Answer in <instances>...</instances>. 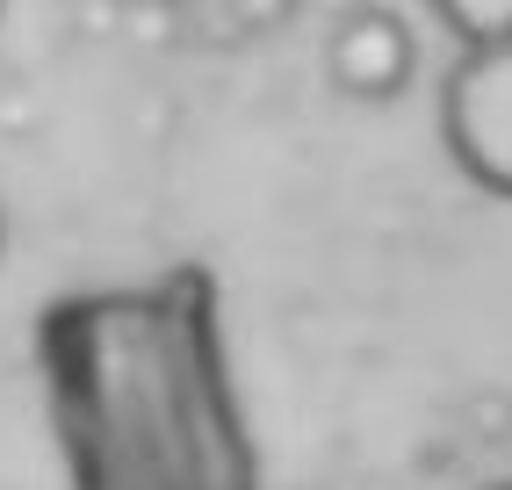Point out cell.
I'll return each mask as SVG.
<instances>
[{
	"mask_svg": "<svg viewBox=\"0 0 512 490\" xmlns=\"http://www.w3.org/2000/svg\"><path fill=\"white\" fill-rule=\"evenodd\" d=\"M440 145L484 195L512 202V44L469 51L440 80Z\"/></svg>",
	"mask_w": 512,
	"mask_h": 490,
	"instance_id": "cell-1",
	"label": "cell"
},
{
	"mask_svg": "<svg viewBox=\"0 0 512 490\" xmlns=\"http://www.w3.org/2000/svg\"><path fill=\"white\" fill-rule=\"evenodd\" d=\"M419 73V37L397 8H354L325 37V80L347 101H397Z\"/></svg>",
	"mask_w": 512,
	"mask_h": 490,
	"instance_id": "cell-2",
	"label": "cell"
},
{
	"mask_svg": "<svg viewBox=\"0 0 512 490\" xmlns=\"http://www.w3.org/2000/svg\"><path fill=\"white\" fill-rule=\"evenodd\" d=\"M433 22L448 29V37H462V58L512 44V0H440Z\"/></svg>",
	"mask_w": 512,
	"mask_h": 490,
	"instance_id": "cell-3",
	"label": "cell"
},
{
	"mask_svg": "<svg viewBox=\"0 0 512 490\" xmlns=\"http://www.w3.org/2000/svg\"><path fill=\"white\" fill-rule=\"evenodd\" d=\"M0 253H8V217H0Z\"/></svg>",
	"mask_w": 512,
	"mask_h": 490,
	"instance_id": "cell-4",
	"label": "cell"
},
{
	"mask_svg": "<svg viewBox=\"0 0 512 490\" xmlns=\"http://www.w3.org/2000/svg\"><path fill=\"white\" fill-rule=\"evenodd\" d=\"M484 490H512V476H505V483H484Z\"/></svg>",
	"mask_w": 512,
	"mask_h": 490,
	"instance_id": "cell-5",
	"label": "cell"
}]
</instances>
